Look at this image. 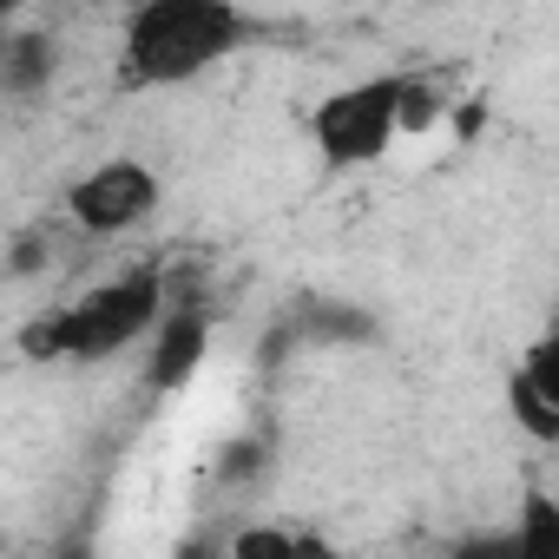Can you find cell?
Listing matches in <instances>:
<instances>
[{
	"label": "cell",
	"instance_id": "3",
	"mask_svg": "<svg viewBox=\"0 0 559 559\" xmlns=\"http://www.w3.org/2000/svg\"><path fill=\"white\" fill-rule=\"evenodd\" d=\"M402 139L395 126V73L336 86L310 106V145L330 171H362L376 158H389V145Z\"/></svg>",
	"mask_w": 559,
	"mask_h": 559
},
{
	"label": "cell",
	"instance_id": "2",
	"mask_svg": "<svg viewBox=\"0 0 559 559\" xmlns=\"http://www.w3.org/2000/svg\"><path fill=\"white\" fill-rule=\"evenodd\" d=\"M165 310V284L158 270H126L112 284L86 290L80 304H60L47 317H34L21 330V349L34 362H106L126 343H139Z\"/></svg>",
	"mask_w": 559,
	"mask_h": 559
},
{
	"label": "cell",
	"instance_id": "11",
	"mask_svg": "<svg viewBox=\"0 0 559 559\" xmlns=\"http://www.w3.org/2000/svg\"><path fill=\"white\" fill-rule=\"evenodd\" d=\"M520 369H526L552 402H559V343H552V336H533V343H526V356H520Z\"/></svg>",
	"mask_w": 559,
	"mask_h": 559
},
{
	"label": "cell",
	"instance_id": "6",
	"mask_svg": "<svg viewBox=\"0 0 559 559\" xmlns=\"http://www.w3.org/2000/svg\"><path fill=\"white\" fill-rule=\"evenodd\" d=\"M53 73H60V40L47 27H8V40H0V93L34 99L53 86Z\"/></svg>",
	"mask_w": 559,
	"mask_h": 559
},
{
	"label": "cell",
	"instance_id": "4",
	"mask_svg": "<svg viewBox=\"0 0 559 559\" xmlns=\"http://www.w3.org/2000/svg\"><path fill=\"white\" fill-rule=\"evenodd\" d=\"M158 198H165V185H158L152 165H139V158H106V165H93L86 178H73L67 217H73L86 237H126V230H139V224L158 211Z\"/></svg>",
	"mask_w": 559,
	"mask_h": 559
},
{
	"label": "cell",
	"instance_id": "7",
	"mask_svg": "<svg viewBox=\"0 0 559 559\" xmlns=\"http://www.w3.org/2000/svg\"><path fill=\"white\" fill-rule=\"evenodd\" d=\"M290 330H297V343H310V349H356V343H376L382 323H376L362 304H343V297H304L297 317H290Z\"/></svg>",
	"mask_w": 559,
	"mask_h": 559
},
{
	"label": "cell",
	"instance_id": "12",
	"mask_svg": "<svg viewBox=\"0 0 559 559\" xmlns=\"http://www.w3.org/2000/svg\"><path fill=\"white\" fill-rule=\"evenodd\" d=\"M520 539L526 546H552L559 539V507L546 493H526V513H520Z\"/></svg>",
	"mask_w": 559,
	"mask_h": 559
},
{
	"label": "cell",
	"instance_id": "5",
	"mask_svg": "<svg viewBox=\"0 0 559 559\" xmlns=\"http://www.w3.org/2000/svg\"><path fill=\"white\" fill-rule=\"evenodd\" d=\"M152 336V349H145V382L158 389V395H178V389H191V376L204 369V356H211V317L191 304V310H158V323L145 330Z\"/></svg>",
	"mask_w": 559,
	"mask_h": 559
},
{
	"label": "cell",
	"instance_id": "8",
	"mask_svg": "<svg viewBox=\"0 0 559 559\" xmlns=\"http://www.w3.org/2000/svg\"><path fill=\"white\" fill-rule=\"evenodd\" d=\"M507 415L520 421V435H526V441L559 448V402H552L526 369H507Z\"/></svg>",
	"mask_w": 559,
	"mask_h": 559
},
{
	"label": "cell",
	"instance_id": "14",
	"mask_svg": "<svg viewBox=\"0 0 559 559\" xmlns=\"http://www.w3.org/2000/svg\"><path fill=\"white\" fill-rule=\"evenodd\" d=\"M14 8L21 0H0V40H8V27H14Z\"/></svg>",
	"mask_w": 559,
	"mask_h": 559
},
{
	"label": "cell",
	"instance_id": "10",
	"mask_svg": "<svg viewBox=\"0 0 559 559\" xmlns=\"http://www.w3.org/2000/svg\"><path fill=\"white\" fill-rule=\"evenodd\" d=\"M0 270H8L14 284H27V276H47V270H53V243H47L40 230H21V237H8V250H0Z\"/></svg>",
	"mask_w": 559,
	"mask_h": 559
},
{
	"label": "cell",
	"instance_id": "9",
	"mask_svg": "<svg viewBox=\"0 0 559 559\" xmlns=\"http://www.w3.org/2000/svg\"><path fill=\"white\" fill-rule=\"evenodd\" d=\"M448 86H435L428 73H395V126H402V139H421V132H435L441 119H448Z\"/></svg>",
	"mask_w": 559,
	"mask_h": 559
},
{
	"label": "cell",
	"instance_id": "13",
	"mask_svg": "<svg viewBox=\"0 0 559 559\" xmlns=\"http://www.w3.org/2000/svg\"><path fill=\"white\" fill-rule=\"evenodd\" d=\"M217 474L237 487V480H257L263 474V441H230L224 448V461H217Z\"/></svg>",
	"mask_w": 559,
	"mask_h": 559
},
{
	"label": "cell",
	"instance_id": "1",
	"mask_svg": "<svg viewBox=\"0 0 559 559\" xmlns=\"http://www.w3.org/2000/svg\"><path fill=\"white\" fill-rule=\"evenodd\" d=\"M243 40L250 14L237 0H132L119 67L132 86H178L230 60Z\"/></svg>",
	"mask_w": 559,
	"mask_h": 559
}]
</instances>
